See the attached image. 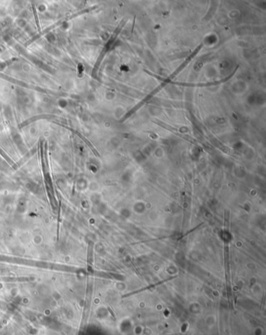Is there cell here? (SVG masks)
Instances as JSON below:
<instances>
[{
  "instance_id": "1",
  "label": "cell",
  "mask_w": 266,
  "mask_h": 335,
  "mask_svg": "<svg viewBox=\"0 0 266 335\" xmlns=\"http://www.w3.org/2000/svg\"><path fill=\"white\" fill-rule=\"evenodd\" d=\"M108 309H109V312H110V313H111V314H112V317H113V318H115V314H114V313H113V312H112V309H110V308H108Z\"/></svg>"
}]
</instances>
